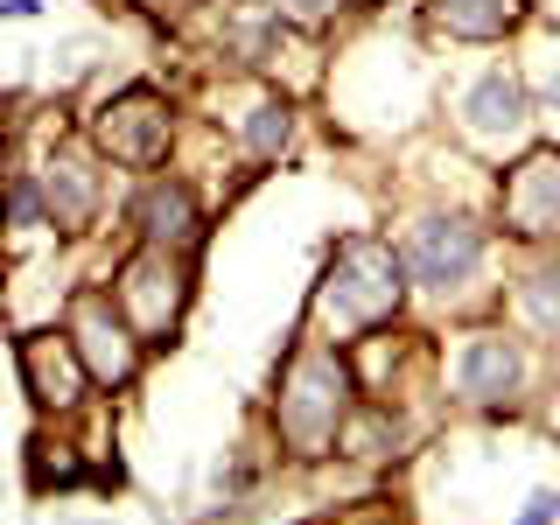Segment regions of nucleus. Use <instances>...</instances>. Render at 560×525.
Listing matches in <instances>:
<instances>
[{"label":"nucleus","mask_w":560,"mask_h":525,"mask_svg":"<svg viewBox=\"0 0 560 525\" xmlns=\"http://www.w3.org/2000/svg\"><path fill=\"white\" fill-rule=\"evenodd\" d=\"M518 308H525V323H533V329H547V337H560V267H539L533 280H525Z\"/></svg>","instance_id":"14"},{"label":"nucleus","mask_w":560,"mask_h":525,"mask_svg":"<svg viewBox=\"0 0 560 525\" xmlns=\"http://www.w3.org/2000/svg\"><path fill=\"white\" fill-rule=\"evenodd\" d=\"M512 525H560V490H533V498H525V512H518Z\"/></svg>","instance_id":"16"},{"label":"nucleus","mask_w":560,"mask_h":525,"mask_svg":"<svg viewBox=\"0 0 560 525\" xmlns=\"http://www.w3.org/2000/svg\"><path fill=\"white\" fill-rule=\"evenodd\" d=\"M70 343L98 385H127L140 372V329L113 308V294H78L70 308Z\"/></svg>","instance_id":"3"},{"label":"nucleus","mask_w":560,"mask_h":525,"mask_svg":"<svg viewBox=\"0 0 560 525\" xmlns=\"http://www.w3.org/2000/svg\"><path fill=\"white\" fill-rule=\"evenodd\" d=\"M22 378H28L35 407H57V413H70L84 399V385H92L78 343H70V337H49V329H35V337L22 343Z\"/></svg>","instance_id":"8"},{"label":"nucleus","mask_w":560,"mask_h":525,"mask_svg":"<svg viewBox=\"0 0 560 525\" xmlns=\"http://www.w3.org/2000/svg\"><path fill=\"white\" fill-rule=\"evenodd\" d=\"M43 189H49V218H57V224H84V218H92V203H98V175H92V162H84L78 148L49 154Z\"/></svg>","instance_id":"12"},{"label":"nucleus","mask_w":560,"mask_h":525,"mask_svg":"<svg viewBox=\"0 0 560 525\" xmlns=\"http://www.w3.org/2000/svg\"><path fill=\"white\" fill-rule=\"evenodd\" d=\"M113 294H119V315L140 329V337H168L175 329V315H183V267H175V253H162V245H148L140 259H127L113 280Z\"/></svg>","instance_id":"4"},{"label":"nucleus","mask_w":560,"mask_h":525,"mask_svg":"<svg viewBox=\"0 0 560 525\" xmlns=\"http://www.w3.org/2000/svg\"><path fill=\"white\" fill-rule=\"evenodd\" d=\"M434 22L448 35H469V43H490V35H504L518 22V0H442L434 8Z\"/></svg>","instance_id":"13"},{"label":"nucleus","mask_w":560,"mask_h":525,"mask_svg":"<svg viewBox=\"0 0 560 525\" xmlns=\"http://www.w3.org/2000/svg\"><path fill=\"white\" fill-rule=\"evenodd\" d=\"M343 407H350V372L337 350H302L294 358L288 385H280V442H288L294 455H323L329 442L343 434Z\"/></svg>","instance_id":"2"},{"label":"nucleus","mask_w":560,"mask_h":525,"mask_svg":"<svg viewBox=\"0 0 560 525\" xmlns=\"http://www.w3.org/2000/svg\"><path fill=\"white\" fill-rule=\"evenodd\" d=\"M518 343L498 337V329H477V337L463 343V358H455V393L469 399V407H498V399L518 393Z\"/></svg>","instance_id":"9"},{"label":"nucleus","mask_w":560,"mask_h":525,"mask_svg":"<svg viewBox=\"0 0 560 525\" xmlns=\"http://www.w3.org/2000/svg\"><path fill=\"white\" fill-rule=\"evenodd\" d=\"M0 14H14V22H28V14H43V0H0Z\"/></svg>","instance_id":"18"},{"label":"nucleus","mask_w":560,"mask_h":525,"mask_svg":"<svg viewBox=\"0 0 560 525\" xmlns=\"http://www.w3.org/2000/svg\"><path fill=\"white\" fill-rule=\"evenodd\" d=\"M133 224L148 245H162V253H189V245L203 238V210H197V189L189 183H148L133 203Z\"/></svg>","instance_id":"10"},{"label":"nucleus","mask_w":560,"mask_h":525,"mask_svg":"<svg viewBox=\"0 0 560 525\" xmlns=\"http://www.w3.org/2000/svg\"><path fill=\"white\" fill-rule=\"evenodd\" d=\"M98 148L127 168H154L168 154V105L154 92H127L98 113Z\"/></svg>","instance_id":"7"},{"label":"nucleus","mask_w":560,"mask_h":525,"mask_svg":"<svg viewBox=\"0 0 560 525\" xmlns=\"http://www.w3.org/2000/svg\"><path fill=\"white\" fill-rule=\"evenodd\" d=\"M399 259H407V273L420 280V288L448 294V288H463V280L483 267V232L469 218H428V224H413V238H407Z\"/></svg>","instance_id":"5"},{"label":"nucleus","mask_w":560,"mask_h":525,"mask_svg":"<svg viewBox=\"0 0 560 525\" xmlns=\"http://www.w3.org/2000/svg\"><path fill=\"white\" fill-rule=\"evenodd\" d=\"M288 133H294L288 105H253V119H245V148H253L259 162H273V154L288 148Z\"/></svg>","instance_id":"15"},{"label":"nucleus","mask_w":560,"mask_h":525,"mask_svg":"<svg viewBox=\"0 0 560 525\" xmlns=\"http://www.w3.org/2000/svg\"><path fill=\"white\" fill-rule=\"evenodd\" d=\"M463 127L477 133V140H498V133H518L525 127V92L504 70H490V78L469 84V98H463Z\"/></svg>","instance_id":"11"},{"label":"nucleus","mask_w":560,"mask_h":525,"mask_svg":"<svg viewBox=\"0 0 560 525\" xmlns=\"http://www.w3.org/2000/svg\"><path fill=\"white\" fill-rule=\"evenodd\" d=\"M288 14H302V22H329V14L343 8V0H280Z\"/></svg>","instance_id":"17"},{"label":"nucleus","mask_w":560,"mask_h":525,"mask_svg":"<svg viewBox=\"0 0 560 525\" xmlns=\"http://www.w3.org/2000/svg\"><path fill=\"white\" fill-rule=\"evenodd\" d=\"M504 232H518V238L560 232V148H533L504 175Z\"/></svg>","instance_id":"6"},{"label":"nucleus","mask_w":560,"mask_h":525,"mask_svg":"<svg viewBox=\"0 0 560 525\" xmlns=\"http://www.w3.org/2000/svg\"><path fill=\"white\" fill-rule=\"evenodd\" d=\"M399 273H407V259H399L385 238L350 232L337 245V259H329L323 288H315V323H323L337 343L358 337V329H372V323H385V315L399 308V294H407Z\"/></svg>","instance_id":"1"}]
</instances>
